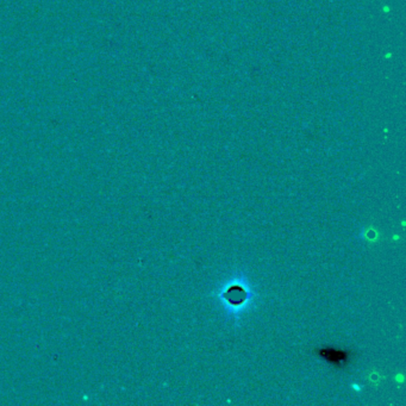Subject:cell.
<instances>
[{
	"label": "cell",
	"mask_w": 406,
	"mask_h": 406,
	"mask_svg": "<svg viewBox=\"0 0 406 406\" xmlns=\"http://www.w3.org/2000/svg\"><path fill=\"white\" fill-rule=\"evenodd\" d=\"M219 296L225 310L233 314H239L250 304L254 294L243 279H234L223 286Z\"/></svg>",
	"instance_id": "cell-1"
}]
</instances>
